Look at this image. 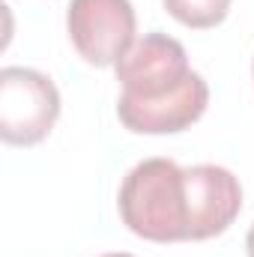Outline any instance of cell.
<instances>
[{"mask_svg":"<svg viewBox=\"0 0 254 257\" xmlns=\"http://www.w3.org/2000/svg\"><path fill=\"white\" fill-rule=\"evenodd\" d=\"M60 117L54 81L27 66L0 69V138L15 147H33Z\"/></svg>","mask_w":254,"mask_h":257,"instance_id":"3","label":"cell"},{"mask_svg":"<svg viewBox=\"0 0 254 257\" xmlns=\"http://www.w3.org/2000/svg\"><path fill=\"white\" fill-rule=\"evenodd\" d=\"M189 186V242L212 239L224 233L239 209H242V186L221 165H191L186 168Z\"/></svg>","mask_w":254,"mask_h":257,"instance_id":"5","label":"cell"},{"mask_svg":"<svg viewBox=\"0 0 254 257\" xmlns=\"http://www.w3.org/2000/svg\"><path fill=\"white\" fill-rule=\"evenodd\" d=\"M66 27L75 51L90 66H117L135 45L132 0H72Z\"/></svg>","mask_w":254,"mask_h":257,"instance_id":"4","label":"cell"},{"mask_svg":"<svg viewBox=\"0 0 254 257\" xmlns=\"http://www.w3.org/2000/svg\"><path fill=\"white\" fill-rule=\"evenodd\" d=\"M165 9L186 27L209 30L230 12V0H165Z\"/></svg>","mask_w":254,"mask_h":257,"instance_id":"6","label":"cell"},{"mask_svg":"<svg viewBox=\"0 0 254 257\" xmlns=\"http://www.w3.org/2000/svg\"><path fill=\"white\" fill-rule=\"evenodd\" d=\"M102 257H132V254H120V251H114V254H102Z\"/></svg>","mask_w":254,"mask_h":257,"instance_id":"8","label":"cell"},{"mask_svg":"<svg viewBox=\"0 0 254 257\" xmlns=\"http://www.w3.org/2000/svg\"><path fill=\"white\" fill-rule=\"evenodd\" d=\"M120 215L135 236L150 242H189L186 168L171 159H144L120 186Z\"/></svg>","mask_w":254,"mask_h":257,"instance_id":"2","label":"cell"},{"mask_svg":"<svg viewBox=\"0 0 254 257\" xmlns=\"http://www.w3.org/2000/svg\"><path fill=\"white\" fill-rule=\"evenodd\" d=\"M123 84L117 117L138 135H171L197 123L209 102L206 81L189 66L186 48L165 33H147L117 63Z\"/></svg>","mask_w":254,"mask_h":257,"instance_id":"1","label":"cell"},{"mask_svg":"<svg viewBox=\"0 0 254 257\" xmlns=\"http://www.w3.org/2000/svg\"><path fill=\"white\" fill-rule=\"evenodd\" d=\"M245 248H248V257H254V224L248 230V239H245Z\"/></svg>","mask_w":254,"mask_h":257,"instance_id":"7","label":"cell"}]
</instances>
